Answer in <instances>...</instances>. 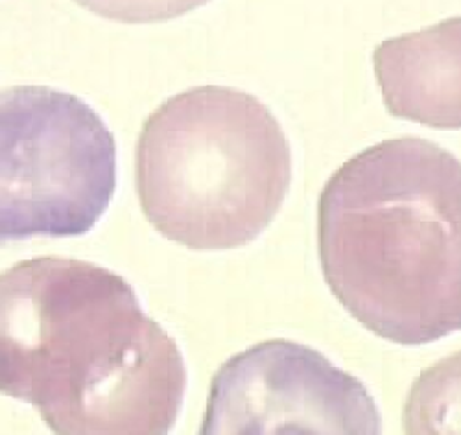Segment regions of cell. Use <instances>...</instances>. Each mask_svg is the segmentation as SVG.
I'll use <instances>...</instances> for the list:
<instances>
[{"mask_svg": "<svg viewBox=\"0 0 461 435\" xmlns=\"http://www.w3.org/2000/svg\"><path fill=\"white\" fill-rule=\"evenodd\" d=\"M186 382L179 345L119 273L63 257L0 273V393L54 435H168Z\"/></svg>", "mask_w": 461, "mask_h": 435, "instance_id": "1", "label": "cell"}, {"mask_svg": "<svg viewBox=\"0 0 461 435\" xmlns=\"http://www.w3.org/2000/svg\"><path fill=\"white\" fill-rule=\"evenodd\" d=\"M323 279L353 318L397 345L461 331V161L399 137L345 161L318 200Z\"/></svg>", "mask_w": 461, "mask_h": 435, "instance_id": "2", "label": "cell"}, {"mask_svg": "<svg viewBox=\"0 0 461 435\" xmlns=\"http://www.w3.org/2000/svg\"><path fill=\"white\" fill-rule=\"evenodd\" d=\"M146 220L194 251L255 242L292 185V148L276 114L233 87L186 89L153 111L137 140Z\"/></svg>", "mask_w": 461, "mask_h": 435, "instance_id": "3", "label": "cell"}, {"mask_svg": "<svg viewBox=\"0 0 461 435\" xmlns=\"http://www.w3.org/2000/svg\"><path fill=\"white\" fill-rule=\"evenodd\" d=\"M117 192V140L82 98L41 86L0 93V246L84 236Z\"/></svg>", "mask_w": 461, "mask_h": 435, "instance_id": "4", "label": "cell"}, {"mask_svg": "<svg viewBox=\"0 0 461 435\" xmlns=\"http://www.w3.org/2000/svg\"><path fill=\"white\" fill-rule=\"evenodd\" d=\"M198 435H382L362 380L320 350L274 338L214 373Z\"/></svg>", "mask_w": 461, "mask_h": 435, "instance_id": "5", "label": "cell"}, {"mask_svg": "<svg viewBox=\"0 0 461 435\" xmlns=\"http://www.w3.org/2000/svg\"><path fill=\"white\" fill-rule=\"evenodd\" d=\"M373 70L388 113L432 130H461V17L382 41Z\"/></svg>", "mask_w": 461, "mask_h": 435, "instance_id": "6", "label": "cell"}, {"mask_svg": "<svg viewBox=\"0 0 461 435\" xmlns=\"http://www.w3.org/2000/svg\"><path fill=\"white\" fill-rule=\"evenodd\" d=\"M404 435H461V350L422 371L402 410Z\"/></svg>", "mask_w": 461, "mask_h": 435, "instance_id": "7", "label": "cell"}, {"mask_svg": "<svg viewBox=\"0 0 461 435\" xmlns=\"http://www.w3.org/2000/svg\"><path fill=\"white\" fill-rule=\"evenodd\" d=\"M87 12L122 24H159L194 12L211 0H74Z\"/></svg>", "mask_w": 461, "mask_h": 435, "instance_id": "8", "label": "cell"}]
</instances>
